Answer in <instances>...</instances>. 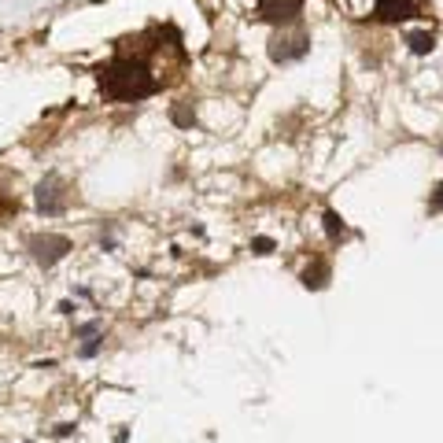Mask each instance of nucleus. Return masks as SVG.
<instances>
[{"label":"nucleus","instance_id":"39448f33","mask_svg":"<svg viewBox=\"0 0 443 443\" xmlns=\"http://www.w3.org/2000/svg\"><path fill=\"white\" fill-rule=\"evenodd\" d=\"M425 12V0H377L373 4V19L377 23H406Z\"/></svg>","mask_w":443,"mask_h":443},{"label":"nucleus","instance_id":"20e7f679","mask_svg":"<svg viewBox=\"0 0 443 443\" xmlns=\"http://www.w3.org/2000/svg\"><path fill=\"white\" fill-rule=\"evenodd\" d=\"M67 200H70V192H67V185H63L59 174H48L37 185V211L41 214H63V211H67Z\"/></svg>","mask_w":443,"mask_h":443},{"label":"nucleus","instance_id":"f8f14e48","mask_svg":"<svg viewBox=\"0 0 443 443\" xmlns=\"http://www.w3.org/2000/svg\"><path fill=\"white\" fill-rule=\"evenodd\" d=\"M252 247H255V255H270V247H274V241H270V236H258V241H255Z\"/></svg>","mask_w":443,"mask_h":443},{"label":"nucleus","instance_id":"6e6552de","mask_svg":"<svg viewBox=\"0 0 443 443\" xmlns=\"http://www.w3.org/2000/svg\"><path fill=\"white\" fill-rule=\"evenodd\" d=\"M406 45L417 52V56H425V52L436 48V37L428 34V30H417V34H406Z\"/></svg>","mask_w":443,"mask_h":443},{"label":"nucleus","instance_id":"7ed1b4c3","mask_svg":"<svg viewBox=\"0 0 443 443\" xmlns=\"http://www.w3.org/2000/svg\"><path fill=\"white\" fill-rule=\"evenodd\" d=\"M26 247H30V255H34V263L37 266H56L63 255L70 252V241L67 236H59V233H34L26 241Z\"/></svg>","mask_w":443,"mask_h":443},{"label":"nucleus","instance_id":"f03ea898","mask_svg":"<svg viewBox=\"0 0 443 443\" xmlns=\"http://www.w3.org/2000/svg\"><path fill=\"white\" fill-rule=\"evenodd\" d=\"M310 52V34L303 26H292V30H281V34L270 41V59L274 63H296Z\"/></svg>","mask_w":443,"mask_h":443},{"label":"nucleus","instance_id":"f257e3e1","mask_svg":"<svg viewBox=\"0 0 443 443\" xmlns=\"http://www.w3.org/2000/svg\"><path fill=\"white\" fill-rule=\"evenodd\" d=\"M96 74H100V89H104L107 100H144V96H152L167 85V78L155 70L152 59L129 56L126 48Z\"/></svg>","mask_w":443,"mask_h":443},{"label":"nucleus","instance_id":"9b49d317","mask_svg":"<svg viewBox=\"0 0 443 443\" xmlns=\"http://www.w3.org/2000/svg\"><path fill=\"white\" fill-rule=\"evenodd\" d=\"M100 343H104V337H96V340H89V343H85V348H82V359H93V355L100 351Z\"/></svg>","mask_w":443,"mask_h":443},{"label":"nucleus","instance_id":"423d86ee","mask_svg":"<svg viewBox=\"0 0 443 443\" xmlns=\"http://www.w3.org/2000/svg\"><path fill=\"white\" fill-rule=\"evenodd\" d=\"M299 12H303V0H258V19L266 23H296Z\"/></svg>","mask_w":443,"mask_h":443},{"label":"nucleus","instance_id":"9d476101","mask_svg":"<svg viewBox=\"0 0 443 443\" xmlns=\"http://www.w3.org/2000/svg\"><path fill=\"white\" fill-rule=\"evenodd\" d=\"M170 122H174V126H192V122H196V115H192V104H178L174 111H170Z\"/></svg>","mask_w":443,"mask_h":443},{"label":"nucleus","instance_id":"1a4fd4ad","mask_svg":"<svg viewBox=\"0 0 443 443\" xmlns=\"http://www.w3.org/2000/svg\"><path fill=\"white\" fill-rule=\"evenodd\" d=\"M326 233L337 241V236H348V225H343V218L337 211H326Z\"/></svg>","mask_w":443,"mask_h":443},{"label":"nucleus","instance_id":"0eeeda50","mask_svg":"<svg viewBox=\"0 0 443 443\" xmlns=\"http://www.w3.org/2000/svg\"><path fill=\"white\" fill-rule=\"evenodd\" d=\"M326 281H329V263H326V258H318L314 266L303 270V285L307 288H326Z\"/></svg>","mask_w":443,"mask_h":443}]
</instances>
